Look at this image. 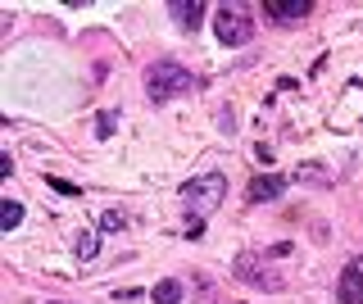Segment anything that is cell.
I'll list each match as a JSON object with an SVG mask.
<instances>
[{"label":"cell","mask_w":363,"mask_h":304,"mask_svg":"<svg viewBox=\"0 0 363 304\" xmlns=\"http://www.w3.org/2000/svg\"><path fill=\"white\" fill-rule=\"evenodd\" d=\"M96 250H100V241H96L91 232H82V241H77V254H82V259H91Z\"/></svg>","instance_id":"cell-10"},{"label":"cell","mask_w":363,"mask_h":304,"mask_svg":"<svg viewBox=\"0 0 363 304\" xmlns=\"http://www.w3.org/2000/svg\"><path fill=\"white\" fill-rule=\"evenodd\" d=\"M100 227H105V232H118L123 227V213H105V218H100Z\"/></svg>","instance_id":"cell-11"},{"label":"cell","mask_w":363,"mask_h":304,"mask_svg":"<svg viewBox=\"0 0 363 304\" xmlns=\"http://www.w3.org/2000/svg\"><path fill=\"white\" fill-rule=\"evenodd\" d=\"M145 91H150V100H173L182 91H196V77H191L186 69H182L177 60H155L150 69H145Z\"/></svg>","instance_id":"cell-1"},{"label":"cell","mask_w":363,"mask_h":304,"mask_svg":"<svg viewBox=\"0 0 363 304\" xmlns=\"http://www.w3.org/2000/svg\"><path fill=\"white\" fill-rule=\"evenodd\" d=\"M223 196H227V177H223V173H204V177L182 182V205L196 213V223H200V213H209Z\"/></svg>","instance_id":"cell-2"},{"label":"cell","mask_w":363,"mask_h":304,"mask_svg":"<svg viewBox=\"0 0 363 304\" xmlns=\"http://www.w3.org/2000/svg\"><path fill=\"white\" fill-rule=\"evenodd\" d=\"M281 191H286V177H250V200H255V205H264V200H277Z\"/></svg>","instance_id":"cell-6"},{"label":"cell","mask_w":363,"mask_h":304,"mask_svg":"<svg viewBox=\"0 0 363 304\" xmlns=\"http://www.w3.org/2000/svg\"><path fill=\"white\" fill-rule=\"evenodd\" d=\"M18 223H23V205L18 200H5V232H14Z\"/></svg>","instance_id":"cell-9"},{"label":"cell","mask_w":363,"mask_h":304,"mask_svg":"<svg viewBox=\"0 0 363 304\" xmlns=\"http://www.w3.org/2000/svg\"><path fill=\"white\" fill-rule=\"evenodd\" d=\"M168 14L177 18V28L196 32V28H200V14H204V5H200V0H173V5H168Z\"/></svg>","instance_id":"cell-7"},{"label":"cell","mask_w":363,"mask_h":304,"mask_svg":"<svg viewBox=\"0 0 363 304\" xmlns=\"http://www.w3.org/2000/svg\"><path fill=\"white\" fill-rule=\"evenodd\" d=\"M340 300H345V304H363V259H354V264L340 273Z\"/></svg>","instance_id":"cell-5"},{"label":"cell","mask_w":363,"mask_h":304,"mask_svg":"<svg viewBox=\"0 0 363 304\" xmlns=\"http://www.w3.org/2000/svg\"><path fill=\"white\" fill-rule=\"evenodd\" d=\"M309 9H313L309 0H291V5H286V0H264V14L277 18V23H300Z\"/></svg>","instance_id":"cell-4"},{"label":"cell","mask_w":363,"mask_h":304,"mask_svg":"<svg viewBox=\"0 0 363 304\" xmlns=\"http://www.w3.org/2000/svg\"><path fill=\"white\" fill-rule=\"evenodd\" d=\"M50 186L60 191V196H77V186H73V182H64V177H50Z\"/></svg>","instance_id":"cell-12"},{"label":"cell","mask_w":363,"mask_h":304,"mask_svg":"<svg viewBox=\"0 0 363 304\" xmlns=\"http://www.w3.org/2000/svg\"><path fill=\"white\" fill-rule=\"evenodd\" d=\"M213 32H218L223 46H245V41L255 37V18H245L236 5H223L218 18H213Z\"/></svg>","instance_id":"cell-3"},{"label":"cell","mask_w":363,"mask_h":304,"mask_svg":"<svg viewBox=\"0 0 363 304\" xmlns=\"http://www.w3.org/2000/svg\"><path fill=\"white\" fill-rule=\"evenodd\" d=\"M182 300V281H173V277H164L155 286V304H177Z\"/></svg>","instance_id":"cell-8"}]
</instances>
